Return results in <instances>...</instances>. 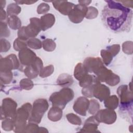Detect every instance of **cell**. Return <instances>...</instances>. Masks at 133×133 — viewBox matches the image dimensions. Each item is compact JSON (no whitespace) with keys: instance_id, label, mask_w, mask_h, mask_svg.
Segmentation results:
<instances>
[{"instance_id":"obj_9","label":"cell","mask_w":133,"mask_h":133,"mask_svg":"<svg viewBox=\"0 0 133 133\" xmlns=\"http://www.w3.org/2000/svg\"><path fill=\"white\" fill-rule=\"evenodd\" d=\"M94 116L99 123H103L108 125L113 124L117 118V115L115 111L107 108L99 110L94 115Z\"/></svg>"},{"instance_id":"obj_41","label":"cell","mask_w":133,"mask_h":133,"mask_svg":"<svg viewBox=\"0 0 133 133\" xmlns=\"http://www.w3.org/2000/svg\"><path fill=\"white\" fill-rule=\"evenodd\" d=\"M94 85L86 87H83L82 89V94L84 97L86 98H92V97H94L93 96Z\"/></svg>"},{"instance_id":"obj_12","label":"cell","mask_w":133,"mask_h":133,"mask_svg":"<svg viewBox=\"0 0 133 133\" xmlns=\"http://www.w3.org/2000/svg\"><path fill=\"white\" fill-rule=\"evenodd\" d=\"M30 22V24L25 26V32L29 39L35 37L42 30L40 19L35 17L31 18Z\"/></svg>"},{"instance_id":"obj_5","label":"cell","mask_w":133,"mask_h":133,"mask_svg":"<svg viewBox=\"0 0 133 133\" xmlns=\"http://www.w3.org/2000/svg\"><path fill=\"white\" fill-rule=\"evenodd\" d=\"M117 94L120 100V109L127 110L128 108H131L133 101V95L128 85H122L119 86L117 89Z\"/></svg>"},{"instance_id":"obj_2","label":"cell","mask_w":133,"mask_h":133,"mask_svg":"<svg viewBox=\"0 0 133 133\" xmlns=\"http://www.w3.org/2000/svg\"><path fill=\"white\" fill-rule=\"evenodd\" d=\"M32 105L30 103L23 104L18 108L13 117L14 122V131L15 132H23L26 126V121L30 117Z\"/></svg>"},{"instance_id":"obj_40","label":"cell","mask_w":133,"mask_h":133,"mask_svg":"<svg viewBox=\"0 0 133 133\" xmlns=\"http://www.w3.org/2000/svg\"><path fill=\"white\" fill-rule=\"evenodd\" d=\"M50 6L45 3H42L37 7V12L38 14H46L49 10Z\"/></svg>"},{"instance_id":"obj_32","label":"cell","mask_w":133,"mask_h":133,"mask_svg":"<svg viewBox=\"0 0 133 133\" xmlns=\"http://www.w3.org/2000/svg\"><path fill=\"white\" fill-rule=\"evenodd\" d=\"M14 122L11 118H6L2 122V127L5 131H11L14 129Z\"/></svg>"},{"instance_id":"obj_16","label":"cell","mask_w":133,"mask_h":133,"mask_svg":"<svg viewBox=\"0 0 133 133\" xmlns=\"http://www.w3.org/2000/svg\"><path fill=\"white\" fill-rule=\"evenodd\" d=\"M110 95V90L108 87L100 82L94 85L93 96L100 101H104Z\"/></svg>"},{"instance_id":"obj_23","label":"cell","mask_w":133,"mask_h":133,"mask_svg":"<svg viewBox=\"0 0 133 133\" xmlns=\"http://www.w3.org/2000/svg\"><path fill=\"white\" fill-rule=\"evenodd\" d=\"M119 104L118 98L115 95L109 96L105 100H104V104L106 108L115 110Z\"/></svg>"},{"instance_id":"obj_22","label":"cell","mask_w":133,"mask_h":133,"mask_svg":"<svg viewBox=\"0 0 133 133\" xmlns=\"http://www.w3.org/2000/svg\"><path fill=\"white\" fill-rule=\"evenodd\" d=\"M98 83H100V82L96 76L89 74L86 75L80 81H79V85L82 87L90 86Z\"/></svg>"},{"instance_id":"obj_13","label":"cell","mask_w":133,"mask_h":133,"mask_svg":"<svg viewBox=\"0 0 133 133\" xmlns=\"http://www.w3.org/2000/svg\"><path fill=\"white\" fill-rule=\"evenodd\" d=\"M119 50L120 45L119 44H114L107 47L106 49H102L100 55L103 63L106 65H109L113 57L118 54Z\"/></svg>"},{"instance_id":"obj_20","label":"cell","mask_w":133,"mask_h":133,"mask_svg":"<svg viewBox=\"0 0 133 133\" xmlns=\"http://www.w3.org/2000/svg\"><path fill=\"white\" fill-rule=\"evenodd\" d=\"M73 79L71 75L67 73L61 74L57 79V84L59 86L64 87H68L73 83Z\"/></svg>"},{"instance_id":"obj_33","label":"cell","mask_w":133,"mask_h":133,"mask_svg":"<svg viewBox=\"0 0 133 133\" xmlns=\"http://www.w3.org/2000/svg\"><path fill=\"white\" fill-rule=\"evenodd\" d=\"M54 72V66L52 64L43 67L40 71L39 75L41 77L45 78L51 75Z\"/></svg>"},{"instance_id":"obj_17","label":"cell","mask_w":133,"mask_h":133,"mask_svg":"<svg viewBox=\"0 0 133 133\" xmlns=\"http://www.w3.org/2000/svg\"><path fill=\"white\" fill-rule=\"evenodd\" d=\"M54 8L63 15H68L75 5L67 1H52Z\"/></svg>"},{"instance_id":"obj_25","label":"cell","mask_w":133,"mask_h":133,"mask_svg":"<svg viewBox=\"0 0 133 133\" xmlns=\"http://www.w3.org/2000/svg\"><path fill=\"white\" fill-rule=\"evenodd\" d=\"M7 23L8 26L14 30H19L21 28V21L17 16H9L7 20Z\"/></svg>"},{"instance_id":"obj_19","label":"cell","mask_w":133,"mask_h":133,"mask_svg":"<svg viewBox=\"0 0 133 133\" xmlns=\"http://www.w3.org/2000/svg\"><path fill=\"white\" fill-rule=\"evenodd\" d=\"M41 22L43 31H45L51 28L55 23V17L53 14H46L42 16L41 18Z\"/></svg>"},{"instance_id":"obj_34","label":"cell","mask_w":133,"mask_h":133,"mask_svg":"<svg viewBox=\"0 0 133 133\" xmlns=\"http://www.w3.org/2000/svg\"><path fill=\"white\" fill-rule=\"evenodd\" d=\"M66 118L71 124L75 125H81L82 124L81 118L74 113H68L66 115Z\"/></svg>"},{"instance_id":"obj_45","label":"cell","mask_w":133,"mask_h":133,"mask_svg":"<svg viewBox=\"0 0 133 133\" xmlns=\"http://www.w3.org/2000/svg\"><path fill=\"white\" fill-rule=\"evenodd\" d=\"M0 12H1V16H0L1 21H3L6 19L7 14L3 8H1Z\"/></svg>"},{"instance_id":"obj_7","label":"cell","mask_w":133,"mask_h":133,"mask_svg":"<svg viewBox=\"0 0 133 133\" xmlns=\"http://www.w3.org/2000/svg\"><path fill=\"white\" fill-rule=\"evenodd\" d=\"M83 64L88 73H93L96 76L105 67L99 57H87Z\"/></svg>"},{"instance_id":"obj_10","label":"cell","mask_w":133,"mask_h":133,"mask_svg":"<svg viewBox=\"0 0 133 133\" xmlns=\"http://www.w3.org/2000/svg\"><path fill=\"white\" fill-rule=\"evenodd\" d=\"M88 7L87 6L77 4L75 5L73 8L68 15L70 20L74 23L81 22L85 17Z\"/></svg>"},{"instance_id":"obj_29","label":"cell","mask_w":133,"mask_h":133,"mask_svg":"<svg viewBox=\"0 0 133 133\" xmlns=\"http://www.w3.org/2000/svg\"><path fill=\"white\" fill-rule=\"evenodd\" d=\"M28 46L34 49H39L42 47V43L38 38L33 37L30 38L26 41Z\"/></svg>"},{"instance_id":"obj_8","label":"cell","mask_w":133,"mask_h":133,"mask_svg":"<svg viewBox=\"0 0 133 133\" xmlns=\"http://www.w3.org/2000/svg\"><path fill=\"white\" fill-rule=\"evenodd\" d=\"M20 67L19 61L14 54H11L5 58H1L0 60V72L11 71Z\"/></svg>"},{"instance_id":"obj_36","label":"cell","mask_w":133,"mask_h":133,"mask_svg":"<svg viewBox=\"0 0 133 133\" xmlns=\"http://www.w3.org/2000/svg\"><path fill=\"white\" fill-rule=\"evenodd\" d=\"M39 127L37 125V124L34 123H29L23 131V132L29 133H37L39 132Z\"/></svg>"},{"instance_id":"obj_27","label":"cell","mask_w":133,"mask_h":133,"mask_svg":"<svg viewBox=\"0 0 133 133\" xmlns=\"http://www.w3.org/2000/svg\"><path fill=\"white\" fill-rule=\"evenodd\" d=\"M42 47L45 51H52L56 47V44L52 39L46 38L43 41Z\"/></svg>"},{"instance_id":"obj_11","label":"cell","mask_w":133,"mask_h":133,"mask_svg":"<svg viewBox=\"0 0 133 133\" xmlns=\"http://www.w3.org/2000/svg\"><path fill=\"white\" fill-rule=\"evenodd\" d=\"M43 68V61L39 57H37L34 61L28 66H26L24 70V73L29 78H36L39 74Z\"/></svg>"},{"instance_id":"obj_21","label":"cell","mask_w":133,"mask_h":133,"mask_svg":"<svg viewBox=\"0 0 133 133\" xmlns=\"http://www.w3.org/2000/svg\"><path fill=\"white\" fill-rule=\"evenodd\" d=\"M63 115L62 109L61 108L52 106L48 112V118L52 122H57L61 119Z\"/></svg>"},{"instance_id":"obj_18","label":"cell","mask_w":133,"mask_h":133,"mask_svg":"<svg viewBox=\"0 0 133 133\" xmlns=\"http://www.w3.org/2000/svg\"><path fill=\"white\" fill-rule=\"evenodd\" d=\"M99 123L96 120L94 115L88 118L84 124L82 128L81 129V132H99L98 130V126Z\"/></svg>"},{"instance_id":"obj_35","label":"cell","mask_w":133,"mask_h":133,"mask_svg":"<svg viewBox=\"0 0 133 133\" xmlns=\"http://www.w3.org/2000/svg\"><path fill=\"white\" fill-rule=\"evenodd\" d=\"M20 87L24 90H31L34 86L32 81L29 78H23L20 81Z\"/></svg>"},{"instance_id":"obj_30","label":"cell","mask_w":133,"mask_h":133,"mask_svg":"<svg viewBox=\"0 0 133 133\" xmlns=\"http://www.w3.org/2000/svg\"><path fill=\"white\" fill-rule=\"evenodd\" d=\"M1 82L4 84H9L13 78V74L11 71L0 72Z\"/></svg>"},{"instance_id":"obj_4","label":"cell","mask_w":133,"mask_h":133,"mask_svg":"<svg viewBox=\"0 0 133 133\" xmlns=\"http://www.w3.org/2000/svg\"><path fill=\"white\" fill-rule=\"evenodd\" d=\"M48 107L49 104L46 99L41 98L35 100L33 103L31 114L28 119L29 123H34L37 124L40 123Z\"/></svg>"},{"instance_id":"obj_46","label":"cell","mask_w":133,"mask_h":133,"mask_svg":"<svg viewBox=\"0 0 133 133\" xmlns=\"http://www.w3.org/2000/svg\"><path fill=\"white\" fill-rule=\"evenodd\" d=\"M78 3L79 4L85 6H87L88 5H89L91 3V1H78Z\"/></svg>"},{"instance_id":"obj_43","label":"cell","mask_w":133,"mask_h":133,"mask_svg":"<svg viewBox=\"0 0 133 133\" xmlns=\"http://www.w3.org/2000/svg\"><path fill=\"white\" fill-rule=\"evenodd\" d=\"M18 37L22 40L26 41L29 39L25 32V26H22L18 30Z\"/></svg>"},{"instance_id":"obj_24","label":"cell","mask_w":133,"mask_h":133,"mask_svg":"<svg viewBox=\"0 0 133 133\" xmlns=\"http://www.w3.org/2000/svg\"><path fill=\"white\" fill-rule=\"evenodd\" d=\"M87 74L88 72L83 63H78L76 65L74 71V76L77 81H80Z\"/></svg>"},{"instance_id":"obj_15","label":"cell","mask_w":133,"mask_h":133,"mask_svg":"<svg viewBox=\"0 0 133 133\" xmlns=\"http://www.w3.org/2000/svg\"><path fill=\"white\" fill-rule=\"evenodd\" d=\"M18 57L21 64L25 66L31 65L37 57L35 53L28 48L20 51Z\"/></svg>"},{"instance_id":"obj_28","label":"cell","mask_w":133,"mask_h":133,"mask_svg":"<svg viewBox=\"0 0 133 133\" xmlns=\"http://www.w3.org/2000/svg\"><path fill=\"white\" fill-rule=\"evenodd\" d=\"M100 105L97 100L92 99L89 101V105L88 110L89 114L95 115L100 110Z\"/></svg>"},{"instance_id":"obj_3","label":"cell","mask_w":133,"mask_h":133,"mask_svg":"<svg viewBox=\"0 0 133 133\" xmlns=\"http://www.w3.org/2000/svg\"><path fill=\"white\" fill-rule=\"evenodd\" d=\"M74 96L73 90L68 87H64L60 91L52 93L49 99L52 105L63 109L66 105L71 101Z\"/></svg>"},{"instance_id":"obj_48","label":"cell","mask_w":133,"mask_h":133,"mask_svg":"<svg viewBox=\"0 0 133 133\" xmlns=\"http://www.w3.org/2000/svg\"><path fill=\"white\" fill-rule=\"evenodd\" d=\"M6 4V1H0V6H1V8H4L5 7Z\"/></svg>"},{"instance_id":"obj_47","label":"cell","mask_w":133,"mask_h":133,"mask_svg":"<svg viewBox=\"0 0 133 133\" xmlns=\"http://www.w3.org/2000/svg\"><path fill=\"white\" fill-rule=\"evenodd\" d=\"M39 132H48L47 129L44 127H39Z\"/></svg>"},{"instance_id":"obj_31","label":"cell","mask_w":133,"mask_h":133,"mask_svg":"<svg viewBox=\"0 0 133 133\" xmlns=\"http://www.w3.org/2000/svg\"><path fill=\"white\" fill-rule=\"evenodd\" d=\"M26 41L22 40L18 37L17 38L14 42L13 47L16 51H20L26 48H27Z\"/></svg>"},{"instance_id":"obj_38","label":"cell","mask_w":133,"mask_h":133,"mask_svg":"<svg viewBox=\"0 0 133 133\" xmlns=\"http://www.w3.org/2000/svg\"><path fill=\"white\" fill-rule=\"evenodd\" d=\"M132 41H126L122 44V50L127 55H132L133 52L132 49Z\"/></svg>"},{"instance_id":"obj_14","label":"cell","mask_w":133,"mask_h":133,"mask_svg":"<svg viewBox=\"0 0 133 133\" xmlns=\"http://www.w3.org/2000/svg\"><path fill=\"white\" fill-rule=\"evenodd\" d=\"M89 105V100L87 98L83 96L79 97L75 101L73 109L78 114L82 116H86Z\"/></svg>"},{"instance_id":"obj_37","label":"cell","mask_w":133,"mask_h":133,"mask_svg":"<svg viewBox=\"0 0 133 133\" xmlns=\"http://www.w3.org/2000/svg\"><path fill=\"white\" fill-rule=\"evenodd\" d=\"M98 15V9L93 6H90L88 7L87 11L85 16V18L88 19H92L96 18Z\"/></svg>"},{"instance_id":"obj_1","label":"cell","mask_w":133,"mask_h":133,"mask_svg":"<svg viewBox=\"0 0 133 133\" xmlns=\"http://www.w3.org/2000/svg\"><path fill=\"white\" fill-rule=\"evenodd\" d=\"M107 3L102 11V20L109 30L114 32L130 31L132 20V11L121 3L106 1Z\"/></svg>"},{"instance_id":"obj_44","label":"cell","mask_w":133,"mask_h":133,"mask_svg":"<svg viewBox=\"0 0 133 133\" xmlns=\"http://www.w3.org/2000/svg\"><path fill=\"white\" fill-rule=\"evenodd\" d=\"M37 1H16L15 2L17 4H26V5H31L36 3Z\"/></svg>"},{"instance_id":"obj_42","label":"cell","mask_w":133,"mask_h":133,"mask_svg":"<svg viewBox=\"0 0 133 133\" xmlns=\"http://www.w3.org/2000/svg\"><path fill=\"white\" fill-rule=\"evenodd\" d=\"M1 52H5L8 51L11 47V45L8 41L5 38H1Z\"/></svg>"},{"instance_id":"obj_26","label":"cell","mask_w":133,"mask_h":133,"mask_svg":"<svg viewBox=\"0 0 133 133\" xmlns=\"http://www.w3.org/2000/svg\"><path fill=\"white\" fill-rule=\"evenodd\" d=\"M21 11V7L17 3H11L7 7V14L9 16H17Z\"/></svg>"},{"instance_id":"obj_6","label":"cell","mask_w":133,"mask_h":133,"mask_svg":"<svg viewBox=\"0 0 133 133\" xmlns=\"http://www.w3.org/2000/svg\"><path fill=\"white\" fill-rule=\"evenodd\" d=\"M17 107V103L10 98H4L1 107V119L6 118H13Z\"/></svg>"},{"instance_id":"obj_39","label":"cell","mask_w":133,"mask_h":133,"mask_svg":"<svg viewBox=\"0 0 133 133\" xmlns=\"http://www.w3.org/2000/svg\"><path fill=\"white\" fill-rule=\"evenodd\" d=\"M10 33L7 23L4 21H1V37H8Z\"/></svg>"}]
</instances>
